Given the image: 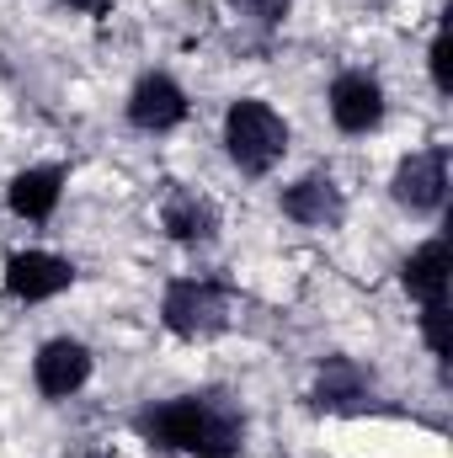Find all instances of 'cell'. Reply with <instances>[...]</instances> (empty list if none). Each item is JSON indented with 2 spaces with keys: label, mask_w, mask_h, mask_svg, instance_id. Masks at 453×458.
Listing matches in <instances>:
<instances>
[{
  "label": "cell",
  "mask_w": 453,
  "mask_h": 458,
  "mask_svg": "<svg viewBox=\"0 0 453 458\" xmlns=\"http://www.w3.org/2000/svg\"><path fill=\"white\" fill-rule=\"evenodd\" d=\"M139 437L150 448L187 458H240L245 448V421L214 394H182V400H160L150 411L133 416Z\"/></svg>",
  "instance_id": "1"
},
{
  "label": "cell",
  "mask_w": 453,
  "mask_h": 458,
  "mask_svg": "<svg viewBox=\"0 0 453 458\" xmlns=\"http://www.w3.org/2000/svg\"><path fill=\"white\" fill-rule=\"evenodd\" d=\"M225 149L245 176H267L288 155V117L261 97H240L225 113Z\"/></svg>",
  "instance_id": "2"
},
{
  "label": "cell",
  "mask_w": 453,
  "mask_h": 458,
  "mask_svg": "<svg viewBox=\"0 0 453 458\" xmlns=\"http://www.w3.org/2000/svg\"><path fill=\"white\" fill-rule=\"evenodd\" d=\"M160 320L182 342H209L229 326V293L214 277H176L160 299Z\"/></svg>",
  "instance_id": "3"
},
{
  "label": "cell",
  "mask_w": 453,
  "mask_h": 458,
  "mask_svg": "<svg viewBox=\"0 0 453 458\" xmlns=\"http://www.w3.org/2000/svg\"><path fill=\"white\" fill-rule=\"evenodd\" d=\"M389 198L406 208V214H438L443 198H449V144H427V149H411L395 176H389Z\"/></svg>",
  "instance_id": "4"
},
{
  "label": "cell",
  "mask_w": 453,
  "mask_h": 458,
  "mask_svg": "<svg viewBox=\"0 0 453 458\" xmlns=\"http://www.w3.org/2000/svg\"><path fill=\"white\" fill-rule=\"evenodd\" d=\"M331 123H337L341 133H352V139H363V133H373L384 113H389V102H384V86H379V75H368V70H341L337 81H331Z\"/></svg>",
  "instance_id": "5"
},
{
  "label": "cell",
  "mask_w": 453,
  "mask_h": 458,
  "mask_svg": "<svg viewBox=\"0 0 453 458\" xmlns=\"http://www.w3.org/2000/svg\"><path fill=\"white\" fill-rule=\"evenodd\" d=\"M91 368H97L91 346L75 342V336H54V342L38 346V357H32V384H38V394H48V400H70V394L86 389Z\"/></svg>",
  "instance_id": "6"
},
{
  "label": "cell",
  "mask_w": 453,
  "mask_h": 458,
  "mask_svg": "<svg viewBox=\"0 0 453 458\" xmlns=\"http://www.w3.org/2000/svg\"><path fill=\"white\" fill-rule=\"evenodd\" d=\"M187 113H192L187 91H182L171 75H160V70L139 75V86L128 91V123L144 128V133H171V128L187 123Z\"/></svg>",
  "instance_id": "7"
},
{
  "label": "cell",
  "mask_w": 453,
  "mask_h": 458,
  "mask_svg": "<svg viewBox=\"0 0 453 458\" xmlns=\"http://www.w3.org/2000/svg\"><path fill=\"white\" fill-rule=\"evenodd\" d=\"M75 283V267L54 250H16L5 261V293L21 299V304H43V299H59L64 288Z\"/></svg>",
  "instance_id": "8"
},
{
  "label": "cell",
  "mask_w": 453,
  "mask_h": 458,
  "mask_svg": "<svg viewBox=\"0 0 453 458\" xmlns=\"http://www.w3.org/2000/svg\"><path fill=\"white\" fill-rule=\"evenodd\" d=\"M283 214H288L294 225L331 229V225H341V214H346V192L337 187V176L310 171V176H299L294 187H283Z\"/></svg>",
  "instance_id": "9"
},
{
  "label": "cell",
  "mask_w": 453,
  "mask_h": 458,
  "mask_svg": "<svg viewBox=\"0 0 453 458\" xmlns=\"http://www.w3.org/2000/svg\"><path fill=\"white\" fill-rule=\"evenodd\" d=\"M59 198H64V171H59V165H27V171H16L11 187H5L11 214L27 219V225H48L54 208H59Z\"/></svg>",
  "instance_id": "10"
},
{
  "label": "cell",
  "mask_w": 453,
  "mask_h": 458,
  "mask_svg": "<svg viewBox=\"0 0 453 458\" xmlns=\"http://www.w3.org/2000/svg\"><path fill=\"white\" fill-rule=\"evenodd\" d=\"M160 229H166L176 245H209V240L219 234V208H214V198L182 187V192L166 198V208H160Z\"/></svg>",
  "instance_id": "11"
},
{
  "label": "cell",
  "mask_w": 453,
  "mask_h": 458,
  "mask_svg": "<svg viewBox=\"0 0 453 458\" xmlns=\"http://www.w3.org/2000/svg\"><path fill=\"white\" fill-rule=\"evenodd\" d=\"M310 405H315V411H331V416H352V411H363V405H368V378H363V368L346 362V357L321 362L315 389H310Z\"/></svg>",
  "instance_id": "12"
},
{
  "label": "cell",
  "mask_w": 453,
  "mask_h": 458,
  "mask_svg": "<svg viewBox=\"0 0 453 458\" xmlns=\"http://www.w3.org/2000/svg\"><path fill=\"white\" fill-rule=\"evenodd\" d=\"M400 283H406V293H411L422 310L449 304V245H443V240L416 245V250L406 256V267H400Z\"/></svg>",
  "instance_id": "13"
},
{
  "label": "cell",
  "mask_w": 453,
  "mask_h": 458,
  "mask_svg": "<svg viewBox=\"0 0 453 458\" xmlns=\"http://www.w3.org/2000/svg\"><path fill=\"white\" fill-rule=\"evenodd\" d=\"M443 326H449V304L422 310V336H427V352H432V357H443V352H449V342H443Z\"/></svg>",
  "instance_id": "14"
},
{
  "label": "cell",
  "mask_w": 453,
  "mask_h": 458,
  "mask_svg": "<svg viewBox=\"0 0 453 458\" xmlns=\"http://www.w3.org/2000/svg\"><path fill=\"white\" fill-rule=\"evenodd\" d=\"M427 64H432V86L449 97L453 86H449V32L438 27V38H432V48H427Z\"/></svg>",
  "instance_id": "15"
},
{
  "label": "cell",
  "mask_w": 453,
  "mask_h": 458,
  "mask_svg": "<svg viewBox=\"0 0 453 458\" xmlns=\"http://www.w3.org/2000/svg\"><path fill=\"white\" fill-rule=\"evenodd\" d=\"M235 5H240L245 16H256V21H267V27L288 16V0H235Z\"/></svg>",
  "instance_id": "16"
},
{
  "label": "cell",
  "mask_w": 453,
  "mask_h": 458,
  "mask_svg": "<svg viewBox=\"0 0 453 458\" xmlns=\"http://www.w3.org/2000/svg\"><path fill=\"white\" fill-rule=\"evenodd\" d=\"M70 5H75V11H102L107 0H70Z\"/></svg>",
  "instance_id": "17"
}]
</instances>
